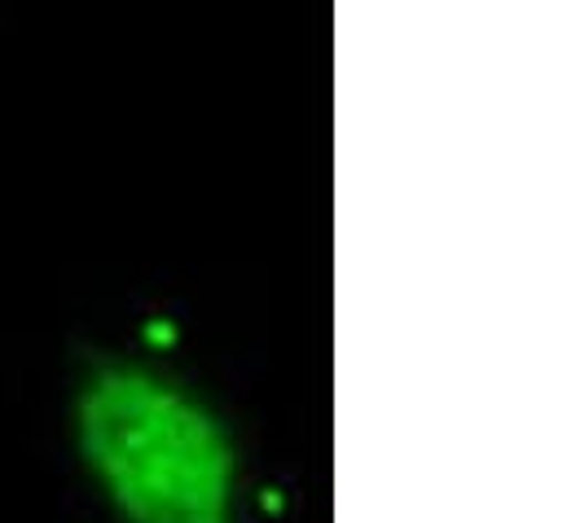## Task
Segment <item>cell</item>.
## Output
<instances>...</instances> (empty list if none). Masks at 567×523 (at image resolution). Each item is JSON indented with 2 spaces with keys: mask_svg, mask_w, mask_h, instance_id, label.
<instances>
[{
  "mask_svg": "<svg viewBox=\"0 0 567 523\" xmlns=\"http://www.w3.org/2000/svg\"><path fill=\"white\" fill-rule=\"evenodd\" d=\"M80 444L128 523H229L234 444L145 370H102L80 396Z\"/></svg>",
  "mask_w": 567,
  "mask_h": 523,
  "instance_id": "6da1fadb",
  "label": "cell"
}]
</instances>
